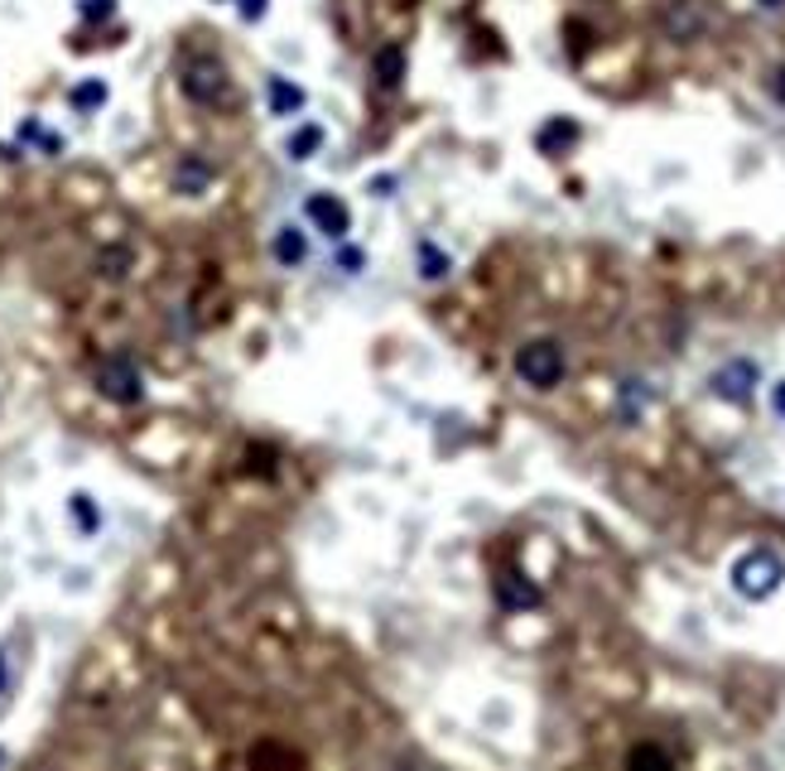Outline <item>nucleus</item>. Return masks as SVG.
<instances>
[{"instance_id":"obj_1","label":"nucleus","mask_w":785,"mask_h":771,"mask_svg":"<svg viewBox=\"0 0 785 771\" xmlns=\"http://www.w3.org/2000/svg\"><path fill=\"white\" fill-rule=\"evenodd\" d=\"M785 583V560L776 550H747L742 560L733 564V589L747 598V603H762Z\"/></svg>"},{"instance_id":"obj_11","label":"nucleus","mask_w":785,"mask_h":771,"mask_svg":"<svg viewBox=\"0 0 785 771\" xmlns=\"http://www.w3.org/2000/svg\"><path fill=\"white\" fill-rule=\"evenodd\" d=\"M574 140H579V122H564V116H554V122L535 136V145H540L544 155H559L564 145H574Z\"/></svg>"},{"instance_id":"obj_19","label":"nucleus","mask_w":785,"mask_h":771,"mask_svg":"<svg viewBox=\"0 0 785 771\" xmlns=\"http://www.w3.org/2000/svg\"><path fill=\"white\" fill-rule=\"evenodd\" d=\"M632 762H656V767H665L670 757H665L660 748H636V752H632Z\"/></svg>"},{"instance_id":"obj_17","label":"nucleus","mask_w":785,"mask_h":771,"mask_svg":"<svg viewBox=\"0 0 785 771\" xmlns=\"http://www.w3.org/2000/svg\"><path fill=\"white\" fill-rule=\"evenodd\" d=\"M116 0H83V20H112Z\"/></svg>"},{"instance_id":"obj_8","label":"nucleus","mask_w":785,"mask_h":771,"mask_svg":"<svg viewBox=\"0 0 785 771\" xmlns=\"http://www.w3.org/2000/svg\"><path fill=\"white\" fill-rule=\"evenodd\" d=\"M270 112L275 116H295V112H304V102H309V92H304L299 83H289V77H270Z\"/></svg>"},{"instance_id":"obj_21","label":"nucleus","mask_w":785,"mask_h":771,"mask_svg":"<svg viewBox=\"0 0 785 771\" xmlns=\"http://www.w3.org/2000/svg\"><path fill=\"white\" fill-rule=\"evenodd\" d=\"M0 689H6V646H0Z\"/></svg>"},{"instance_id":"obj_12","label":"nucleus","mask_w":785,"mask_h":771,"mask_svg":"<svg viewBox=\"0 0 785 771\" xmlns=\"http://www.w3.org/2000/svg\"><path fill=\"white\" fill-rule=\"evenodd\" d=\"M106 97H112V87L102 83V77H87V83H77L68 92V102H73V112H102Z\"/></svg>"},{"instance_id":"obj_4","label":"nucleus","mask_w":785,"mask_h":771,"mask_svg":"<svg viewBox=\"0 0 785 771\" xmlns=\"http://www.w3.org/2000/svg\"><path fill=\"white\" fill-rule=\"evenodd\" d=\"M179 83H183V92H189V102H198V106H218V102L232 97L227 68H222L218 59H193Z\"/></svg>"},{"instance_id":"obj_18","label":"nucleus","mask_w":785,"mask_h":771,"mask_svg":"<svg viewBox=\"0 0 785 771\" xmlns=\"http://www.w3.org/2000/svg\"><path fill=\"white\" fill-rule=\"evenodd\" d=\"M236 10H242V20H246V24H256V20H265V10H270V0H242V6H236Z\"/></svg>"},{"instance_id":"obj_9","label":"nucleus","mask_w":785,"mask_h":771,"mask_svg":"<svg viewBox=\"0 0 785 771\" xmlns=\"http://www.w3.org/2000/svg\"><path fill=\"white\" fill-rule=\"evenodd\" d=\"M318 150H323V126H314V122H304V126H295L289 130V140H285V155L289 159H314Z\"/></svg>"},{"instance_id":"obj_3","label":"nucleus","mask_w":785,"mask_h":771,"mask_svg":"<svg viewBox=\"0 0 785 771\" xmlns=\"http://www.w3.org/2000/svg\"><path fill=\"white\" fill-rule=\"evenodd\" d=\"M97 391L106 395V401H116V405H136L140 395H145L140 367L130 362L126 352H116V357H102V362H97Z\"/></svg>"},{"instance_id":"obj_6","label":"nucleus","mask_w":785,"mask_h":771,"mask_svg":"<svg viewBox=\"0 0 785 771\" xmlns=\"http://www.w3.org/2000/svg\"><path fill=\"white\" fill-rule=\"evenodd\" d=\"M309 222L328 236V242H342V236L352 232V208L342 203L338 193H314L309 198Z\"/></svg>"},{"instance_id":"obj_5","label":"nucleus","mask_w":785,"mask_h":771,"mask_svg":"<svg viewBox=\"0 0 785 771\" xmlns=\"http://www.w3.org/2000/svg\"><path fill=\"white\" fill-rule=\"evenodd\" d=\"M762 381V371H756V362H747V357H738V362L718 367L713 371V395L718 401H733V405H747L752 401V385Z\"/></svg>"},{"instance_id":"obj_2","label":"nucleus","mask_w":785,"mask_h":771,"mask_svg":"<svg viewBox=\"0 0 785 771\" xmlns=\"http://www.w3.org/2000/svg\"><path fill=\"white\" fill-rule=\"evenodd\" d=\"M516 377L526 385H535V391H554V385L564 381V348L550 338L526 342V348L516 352Z\"/></svg>"},{"instance_id":"obj_15","label":"nucleus","mask_w":785,"mask_h":771,"mask_svg":"<svg viewBox=\"0 0 785 771\" xmlns=\"http://www.w3.org/2000/svg\"><path fill=\"white\" fill-rule=\"evenodd\" d=\"M73 516H77V526H83V530H97L102 526V516H97V507H92L87 492H77V497H73Z\"/></svg>"},{"instance_id":"obj_22","label":"nucleus","mask_w":785,"mask_h":771,"mask_svg":"<svg viewBox=\"0 0 785 771\" xmlns=\"http://www.w3.org/2000/svg\"><path fill=\"white\" fill-rule=\"evenodd\" d=\"M762 6H785V0H762Z\"/></svg>"},{"instance_id":"obj_13","label":"nucleus","mask_w":785,"mask_h":771,"mask_svg":"<svg viewBox=\"0 0 785 771\" xmlns=\"http://www.w3.org/2000/svg\"><path fill=\"white\" fill-rule=\"evenodd\" d=\"M304 256H309V242H304L299 228H279L275 232V261L279 265H299Z\"/></svg>"},{"instance_id":"obj_7","label":"nucleus","mask_w":785,"mask_h":771,"mask_svg":"<svg viewBox=\"0 0 785 771\" xmlns=\"http://www.w3.org/2000/svg\"><path fill=\"white\" fill-rule=\"evenodd\" d=\"M371 73H376V83H381L385 92L401 87V77H405V53H401V44H381L376 53H371Z\"/></svg>"},{"instance_id":"obj_10","label":"nucleus","mask_w":785,"mask_h":771,"mask_svg":"<svg viewBox=\"0 0 785 771\" xmlns=\"http://www.w3.org/2000/svg\"><path fill=\"white\" fill-rule=\"evenodd\" d=\"M497 598L507 608H535L540 603V589H535V583H526L521 574H501L497 579Z\"/></svg>"},{"instance_id":"obj_14","label":"nucleus","mask_w":785,"mask_h":771,"mask_svg":"<svg viewBox=\"0 0 785 771\" xmlns=\"http://www.w3.org/2000/svg\"><path fill=\"white\" fill-rule=\"evenodd\" d=\"M448 271H454V261H448L434 242H420V275H424V281H444Z\"/></svg>"},{"instance_id":"obj_16","label":"nucleus","mask_w":785,"mask_h":771,"mask_svg":"<svg viewBox=\"0 0 785 771\" xmlns=\"http://www.w3.org/2000/svg\"><path fill=\"white\" fill-rule=\"evenodd\" d=\"M203 179H208V169L198 165V159H183V169H179V189H203Z\"/></svg>"},{"instance_id":"obj_20","label":"nucleus","mask_w":785,"mask_h":771,"mask_svg":"<svg viewBox=\"0 0 785 771\" xmlns=\"http://www.w3.org/2000/svg\"><path fill=\"white\" fill-rule=\"evenodd\" d=\"M771 405H776V415H785V381L771 385Z\"/></svg>"}]
</instances>
